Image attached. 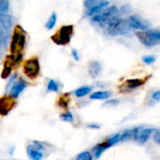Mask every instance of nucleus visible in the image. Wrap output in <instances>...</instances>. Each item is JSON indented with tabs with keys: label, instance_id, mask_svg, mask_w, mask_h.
<instances>
[{
	"label": "nucleus",
	"instance_id": "1",
	"mask_svg": "<svg viewBox=\"0 0 160 160\" xmlns=\"http://www.w3.org/2000/svg\"><path fill=\"white\" fill-rule=\"evenodd\" d=\"M106 29L109 35L114 37L128 34L130 31L131 27L129 26V23L127 19L115 17L106 24Z\"/></svg>",
	"mask_w": 160,
	"mask_h": 160
},
{
	"label": "nucleus",
	"instance_id": "2",
	"mask_svg": "<svg viewBox=\"0 0 160 160\" xmlns=\"http://www.w3.org/2000/svg\"><path fill=\"white\" fill-rule=\"evenodd\" d=\"M118 15V8L116 6H111L106 8L102 13L92 18V22L98 24H107L110 21L114 19Z\"/></svg>",
	"mask_w": 160,
	"mask_h": 160
},
{
	"label": "nucleus",
	"instance_id": "3",
	"mask_svg": "<svg viewBox=\"0 0 160 160\" xmlns=\"http://www.w3.org/2000/svg\"><path fill=\"white\" fill-rule=\"evenodd\" d=\"M73 33V26L72 25H66L63 26L53 37L52 40L58 45H65L70 41L71 35Z\"/></svg>",
	"mask_w": 160,
	"mask_h": 160
},
{
	"label": "nucleus",
	"instance_id": "4",
	"mask_svg": "<svg viewBox=\"0 0 160 160\" xmlns=\"http://www.w3.org/2000/svg\"><path fill=\"white\" fill-rule=\"evenodd\" d=\"M136 36L142 44L146 47H153L158 43V40L155 35V31L146 30V31H138L136 32Z\"/></svg>",
	"mask_w": 160,
	"mask_h": 160
},
{
	"label": "nucleus",
	"instance_id": "5",
	"mask_svg": "<svg viewBox=\"0 0 160 160\" xmlns=\"http://www.w3.org/2000/svg\"><path fill=\"white\" fill-rule=\"evenodd\" d=\"M120 140H121V134H115V135L112 136V137H111L109 140H107L106 142L98 144V145L95 146L94 149H93V152H94V154H95V157H96L97 158H98L101 156V154H102L106 149H108V148L112 147V145L116 144L117 142H120Z\"/></svg>",
	"mask_w": 160,
	"mask_h": 160
},
{
	"label": "nucleus",
	"instance_id": "6",
	"mask_svg": "<svg viewBox=\"0 0 160 160\" xmlns=\"http://www.w3.org/2000/svg\"><path fill=\"white\" fill-rule=\"evenodd\" d=\"M24 44H25V36L22 32L16 31L13 35L11 45H10V51L12 54L15 53L20 54L24 47Z\"/></svg>",
	"mask_w": 160,
	"mask_h": 160
},
{
	"label": "nucleus",
	"instance_id": "7",
	"mask_svg": "<svg viewBox=\"0 0 160 160\" xmlns=\"http://www.w3.org/2000/svg\"><path fill=\"white\" fill-rule=\"evenodd\" d=\"M128 22L131 28L137 29L139 31H146L150 27V23L138 15H130L128 19Z\"/></svg>",
	"mask_w": 160,
	"mask_h": 160
},
{
	"label": "nucleus",
	"instance_id": "8",
	"mask_svg": "<svg viewBox=\"0 0 160 160\" xmlns=\"http://www.w3.org/2000/svg\"><path fill=\"white\" fill-rule=\"evenodd\" d=\"M23 71L29 78H35L39 72V63L38 59H30L23 65Z\"/></svg>",
	"mask_w": 160,
	"mask_h": 160
},
{
	"label": "nucleus",
	"instance_id": "9",
	"mask_svg": "<svg viewBox=\"0 0 160 160\" xmlns=\"http://www.w3.org/2000/svg\"><path fill=\"white\" fill-rule=\"evenodd\" d=\"M134 140L139 144H144L151 136L153 132L152 128H134Z\"/></svg>",
	"mask_w": 160,
	"mask_h": 160
},
{
	"label": "nucleus",
	"instance_id": "10",
	"mask_svg": "<svg viewBox=\"0 0 160 160\" xmlns=\"http://www.w3.org/2000/svg\"><path fill=\"white\" fill-rule=\"evenodd\" d=\"M12 26V17L0 12V34H8Z\"/></svg>",
	"mask_w": 160,
	"mask_h": 160
},
{
	"label": "nucleus",
	"instance_id": "11",
	"mask_svg": "<svg viewBox=\"0 0 160 160\" xmlns=\"http://www.w3.org/2000/svg\"><path fill=\"white\" fill-rule=\"evenodd\" d=\"M13 106H14V101L13 98H11L10 97L0 98V114L7 115Z\"/></svg>",
	"mask_w": 160,
	"mask_h": 160
},
{
	"label": "nucleus",
	"instance_id": "12",
	"mask_svg": "<svg viewBox=\"0 0 160 160\" xmlns=\"http://www.w3.org/2000/svg\"><path fill=\"white\" fill-rule=\"evenodd\" d=\"M110 6V2L108 1H101L100 4H98V6L88 9L87 11V16L89 17H95L97 15H99L100 13H102L106 8H108Z\"/></svg>",
	"mask_w": 160,
	"mask_h": 160
},
{
	"label": "nucleus",
	"instance_id": "13",
	"mask_svg": "<svg viewBox=\"0 0 160 160\" xmlns=\"http://www.w3.org/2000/svg\"><path fill=\"white\" fill-rule=\"evenodd\" d=\"M26 82L23 81V80H20L18 82H16L13 86L11 87V90H10V98H17L19 97V95L24 90V88L26 87Z\"/></svg>",
	"mask_w": 160,
	"mask_h": 160
},
{
	"label": "nucleus",
	"instance_id": "14",
	"mask_svg": "<svg viewBox=\"0 0 160 160\" xmlns=\"http://www.w3.org/2000/svg\"><path fill=\"white\" fill-rule=\"evenodd\" d=\"M88 71L89 74L91 75L92 78H97L98 77L100 71H101V65L99 62L98 61H92L90 62L89 66H88Z\"/></svg>",
	"mask_w": 160,
	"mask_h": 160
},
{
	"label": "nucleus",
	"instance_id": "15",
	"mask_svg": "<svg viewBox=\"0 0 160 160\" xmlns=\"http://www.w3.org/2000/svg\"><path fill=\"white\" fill-rule=\"evenodd\" d=\"M112 93L108 92V91H98L93 93L90 96L91 99H97V100H102V99H107L109 98H111Z\"/></svg>",
	"mask_w": 160,
	"mask_h": 160
},
{
	"label": "nucleus",
	"instance_id": "16",
	"mask_svg": "<svg viewBox=\"0 0 160 160\" xmlns=\"http://www.w3.org/2000/svg\"><path fill=\"white\" fill-rule=\"evenodd\" d=\"M27 155L32 160H41L43 158V155L39 151L34 149L31 146L27 148Z\"/></svg>",
	"mask_w": 160,
	"mask_h": 160
},
{
	"label": "nucleus",
	"instance_id": "17",
	"mask_svg": "<svg viewBox=\"0 0 160 160\" xmlns=\"http://www.w3.org/2000/svg\"><path fill=\"white\" fill-rule=\"evenodd\" d=\"M126 83L129 89H134V88H137V87L142 85L144 82L142 80H140V79H132V80H128L126 82Z\"/></svg>",
	"mask_w": 160,
	"mask_h": 160
},
{
	"label": "nucleus",
	"instance_id": "18",
	"mask_svg": "<svg viewBox=\"0 0 160 160\" xmlns=\"http://www.w3.org/2000/svg\"><path fill=\"white\" fill-rule=\"evenodd\" d=\"M90 92H91V87L82 86V87H80L77 90H75V95L78 98H82V97H84V96L88 95Z\"/></svg>",
	"mask_w": 160,
	"mask_h": 160
},
{
	"label": "nucleus",
	"instance_id": "19",
	"mask_svg": "<svg viewBox=\"0 0 160 160\" xmlns=\"http://www.w3.org/2000/svg\"><path fill=\"white\" fill-rule=\"evenodd\" d=\"M56 20H57L56 14H55L54 12H52V15H51V17H50V19H49L48 22H46V28L49 29V30L52 29V28L54 27L55 23H56Z\"/></svg>",
	"mask_w": 160,
	"mask_h": 160
},
{
	"label": "nucleus",
	"instance_id": "20",
	"mask_svg": "<svg viewBox=\"0 0 160 160\" xmlns=\"http://www.w3.org/2000/svg\"><path fill=\"white\" fill-rule=\"evenodd\" d=\"M59 89V84L54 80H50L48 82V90L52 92H57Z\"/></svg>",
	"mask_w": 160,
	"mask_h": 160
},
{
	"label": "nucleus",
	"instance_id": "21",
	"mask_svg": "<svg viewBox=\"0 0 160 160\" xmlns=\"http://www.w3.org/2000/svg\"><path fill=\"white\" fill-rule=\"evenodd\" d=\"M9 39L8 34H0V49H4Z\"/></svg>",
	"mask_w": 160,
	"mask_h": 160
},
{
	"label": "nucleus",
	"instance_id": "22",
	"mask_svg": "<svg viewBox=\"0 0 160 160\" xmlns=\"http://www.w3.org/2000/svg\"><path fill=\"white\" fill-rule=\"evenodd\" d=\"M8 8H9V2L6 0H0V12L6 14Z\"/></svg>",
	"mask_w": 160,
	"mask_h": 160
},
{
	"label": "nucleus",
	"instance_id": "23",
	"mask_svg": "<svg viewBox=\"0 0 160 160\" xmlns=\"http://www.w3.org/2000/svg\"><path fill=\"white\" fill-rule=\"evenodd\" d=\"M76 160H93V158H92V155L89 152L85 151V152H82V153L79 154Z\"/></svg>",
	"mask_w": 160,
	"mask_h": 160
},
{
	"label": "nucleus",
	"instance_id": "24",
	"mask_svg": "<svg viewBox=\"0 0 160 160\" xmlns=\"http://www.w3.org/2000/svg\"><path fill=\"white\" fill-rule=\"evenodd\" d=\"M100 2H101V0H87V1L84 2V6H85L88 9H90V8H92L98 6V4H100Z\"/></svg>",
	"mask_w": 160,
	"mask_h": 160
},
{
	"label": "nucleus",
	"instance_id": "25",
	"mask_svg": "<svg viewBox=\"0 0 160 160\" xmlns=\"http://www.w3.org/2000/svg\"><path fill=\"white\" fill-rule=\"evenodd\" d=\"M61 120L64 122H72L73 121V115L71 112H68L61 115Z\"/></svg>",
	"mask_w": 160,
	"mask_h": 160
},
{
	"label": "nucleus",
	"instance_id": "26",
	"mask_svg": "<svg viewBox=\"0 0 160 160\" xmlns=\"http://www.w3.org/2000/svg\"><path fill=\"white\" fill-rule=\"evenodd\" d=\"M142 60L146 64H152V63H154L157 60V57L154 56V55H146V56L142 57Z\"/></svg>",
	"mask_w": 160,
	"mask_h": 160
},
{
	"label": "nucleus",
	"instance_id": "27",
	"mask_svg": "<svg viewBox=\"0 0 160 160\" xmlns=\"http://www.w3.org/2000/svg\"><path fill=\"white\" fill-rule=\"evenodd\" d=\"M153 99L156 100V101H160V91H157L153 94L152 96Z\"/></svg>",
	"mask_w": 160,
	"mask_h": 160
},
{
	"label": "nucleus",
	"instance_id": "28",
	"mask_svg": "<svg viewBox=\"0 0 160 160\" xmlns=\"http://www.w3.org/2000/svg\"><path fill=\"white\" fill-rule=\"evenodd\" d=\"M118 104H119V100L118 99H112V100H110L107 103H105V105H112V106L118 105Z\"/></svg>",
	"mask_w": 160,
	"mask_h": 160
},
{
	"label": "nucleus",
	"instance_id": "29",
	"mask_svg": "<svg viewBox=\"0 0 160 160\" xmlns=\"http://www.w3.org/2000/svg\"><path fill=\"white\" fill-rule=\"evenodd\" d=\"M72 55H73V57L75 58V60H79V54H78V52L76 51V50H73L72 51Z\"/></svg>",
	"mask_w": 160,
	"mask_h": 160
},
{
	"label": "nucleus",
	"instance_id": "30",
	"mask_svg": "<svg viewBox=\"0 0 160 160\" xmlns=\"http://www.w3.org/2000/svg\"><path fill=\"white\" fill-rule=\"evenodd\" d=\"M155 141H156L157 142L160 143V134L159 133H157V134L155 135Z\"/></svg>",
	"mask_w": 160,
	"mask_h": 160
},
{
	"label": "nucleus",
	"instance_id": "31",
	"mask_svg": "<svg viewBox=\"0 0 160 160\" xmlns=\"http://www.w3.org/2000/svg\"><path fill=\"white\" fill-rule=\"evenodd\" d=\"M88 128H96V129H98V128H99V126H96V125H88Z\"/></svg>",
	"mask_w": 160,
	"mask_h": 160
},
{
	"label": "nucleus",
	"instance_id": "32",
	"mask_svg": "<svg viewBox=\"0 0 160 160\" xmlns=\"http://www.w3.org/2000/svg\"><path fill=\"white\" fill-rule=\"evenodd\" d=\"M8 160H16V159H8Z\"/></svg>",
	"mask_w": 160,
	"mask_h": 160
}]
</instances>
